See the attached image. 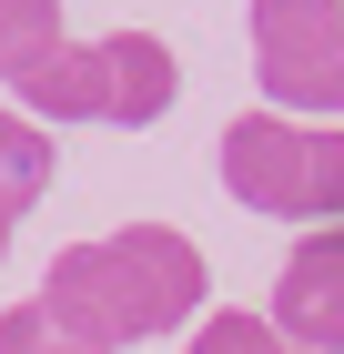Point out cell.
<instances>
[{"label":"cell","mask_w":344,"mask_h":354,"mask_svg":"<svg viewBox=\"0 0 344 354\" xmlns=\"http://www.w3.org/2000/svg\"><path fill=\"white\" fill-rule=\"evenodd\" d=\"M223 192L264 223H344V132L293 111L223 122Z\"/></svg>","instance_id":"obj_1"},{"label":"cell","mask_w":344,"mask_h":354,"mask_svg":"<svg viewBox=\"0 0 344 354\" xmlns=\"http://www.w3.org/2000/svg\"><path fill=\"white\" fill-rule=\"evenodd\" d=\"M243 30H253L264 111H293V122L344 111V0H253Z\"/></svg>","instance_id":"obj_2"},{"label":"cell","mask_w":344,"mask_h":354,"mask_svg":"<svg viewBox=\"0 0 344 354\" xmlns=\"http://www.w3.org/2000/svg\"><path fill=\"white\" fill-rule=\"evenodd\" d=\"M41 314H51L61 334H81V344H102V354H122V344L152 334V304H142L132 263L111 253V233L51 253V273H41Z\"/></svg>","instance_id":"obj_3"},{"label":"cell","mask_w":344,"mask_h":354,"mask_svg":"<svg viewBox=\"0 0 344 354\" xmlns=\"http://www.w3.org/2000/svg\"><path fill=\"white\" fill-rule=\"evenodd\" d=\"M273 324L304 354H344V223H314L273 273Z\"/></svg>","instance_id":"obj_4"},{"label":"cell","mask_w":344,"mask_h":354,"mask_svg":"<svg viewBox=\"0 0 344 354\" xmlns=\"http://www.w3.org/2000/svg\"><path fill=\"white\" fill-rule=\"evenodd\" d=\"M111 253L132 263L142 304H152V334H192L212 304V273L203 253H192V233H172V223H111Z\"/></svg>","instance_id":"obj_5"},{"label":"cell","mask_w":344,"mask_h":354,"mask_svg":"<svg viewBox=\"0 0 344 354\" xmlns=\"http://www.w3.org/2000/svg\"><path fill=\"white\" fill-rule=\"evenodd\" d=\"M91 61H102V122L111 132H152L172 111V91H183V61H172L162 30H102Z\"/></svg>","instance_id":"obj_6"},{"label":"cell","mask_w":344,"mask_h":354,"mask_svg":"<svg viewBox=\"0 0 344 354\" xmlns=\"http://www.w3.org/2000/svg\"><path fill=\"white\" fill-rule=\"evenodd\" d=\"M10 102L30 111V122H102V61H91V41H51V51L30 61V71H10Z\"/></svg>","instance_id":"obj_7"},{"label":"cell","mask_w":344,"mask_h":354,"mask_svg":"<svg viewBox=\"0 0 344 354\" xmlns=\"http://www.w3.org/2000/svg\"><path fill=\"white\" fill-rule=\"evenodd\" d=\"M51 172H61V152H51V122H30L21 102H0V192H10V203H41V192H51Z\"/></svg>","instance_id":"obj_8"},{"label":"cell","mask_w":344,"mask_h":354,"mask_svg":"<svg viewBox=\"0 0 344 354\" xmlns=\"http://www.w3.org/2000/svg\"><path fill=\"white\" fill-rule=\"evenodd\" d=\"M192 354H304L273 314H253V304H212L203 324H192Z\"/></svg>","instance_id":"obj_9"},{"label":"cell","mask_w":344,"mask_h":354,"mask_svg":"<svg viewBox=\"0 0 344 354\" xmlns=\"http://www.w3.org/2000/svg\"><path fill=\"white\" fill-rule=\"evenodd\" d=\"M51 41H71V30H61V0H0V82L30 71Z\"/></svg>","instance_id":"obj_10"},{"label":"cell","mask_w":344,"mask_h":354,"mask_svg":"<svg viewBox=\"0 0 344 354\" xmlns=\"http://www.w3.org/2000/svg\"><path fill=\"white\" fill-rule=\"evenodd\" d=\"M0 354H102V344H81V334H61L41 304H10L0 314Z\"/></svg>","instance_id":"obj_11"},{"label":"cell","mask_w":344,"mask_h":354,"mask_svg":"<svg viewBox=\"0 0 344 354\" xmlns=\"http://www.w3.org/2000/svg\"><path fill=\"white\" fill-rule=\"evenodd\" d=\"M10 233H21V203H10V192H0V253H10Z\"/></svg>","instance_id":"obj_12"}]
</instances>
